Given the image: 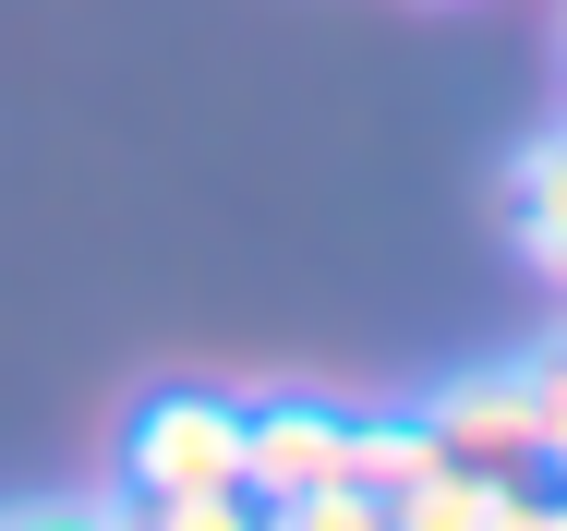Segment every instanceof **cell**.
<instances>
[{
    "mask_svg": "<svg viewBox=\"0 0 567 531\" xmlns=\"http://www.w3.org/2000/svg\"><path fill=\"white\" fill-rule=\"evenodd\" d=\"M423 435L447 447L458 471H544V435H532V387H519V362L507 375H458V387H435V411H423Z\"/></svg>",
    "mask_w": 567,
    "mask_h": 531,
    "instance_id": "obj_3",
    "label": "cell"
},
{
    "mask_svg": "<svg viewBox=\"0 0 567 531\" xmlns=\"http://www.w3.org/2000/svg\"><path fill=\"white\" fill-rule=\"evenodd\" d=\"M519 387H532V435H544V471H567V338H544V350L519 362Z\"/></svg>",
    "mask_w": 567,
    "mask_h": 531,
    "instance_id": "obj_6",
    "label": "cell"
},
{
    "mask_svg": "<svg viewBox=\"0 0 567 531\" xmlns=\"http://www.w3.org/2000/svg\"><path fill=\"white\" fill-rule=\"evenodd\" d=\"M121 508H145V520H169V531L254 520V508H241V411L206 399V387L145 399L133 435H121Z\"/></svg>",
    "mask_w": 567,
    "mask_h": 531,
    "instance_id": "obj_1",
    "label": "cell"
},
{
    "mask_svg": "<svg viewBox=\"0 0 567 531\" xmlns=\"http://www.w3.org/2000/svg\"><path fill=\"white\" fill-rule=\"evenodd\" d=\"M447 471V447L423 423H350V483H362V508L374 520H411V496Z\"/></svg>",
    "mask_w": 567,
    "mask_h": 531,
    "instance_id": "obj_4",
    "label": "cell"
},
{
    "mask_svg": "<svg viewBox=\"0 0 567 531\" xmlns=\"http://www.w3.org/2000/svg\"><path fill=\"white\" fill-rule=\"evenodd\" d=\"M507 217H519V254H532V266L567 290V121L532 145V157H519V194H507Z\"/></svg>",
    "mask_w": 567,
    "mask_h": 531,
    "instance_id": "obj_5",
    "label": "cell"
},
{
    "mask_svg": "<svg viewBox=\"0 0 567 531\" xmlns=\"http://www.w3.org/2000/svg\"><path fill=\"white\" fill-rule=\"evenodd\" d=\"M339 483H350V411H315V399L241 411V508L327 531V496Z\"/></svg>",
    "mask_w": 567,
    "mask_h": 531,
    "instance_id": "obj_2",
    "label": "cell"
}]
</instances>
